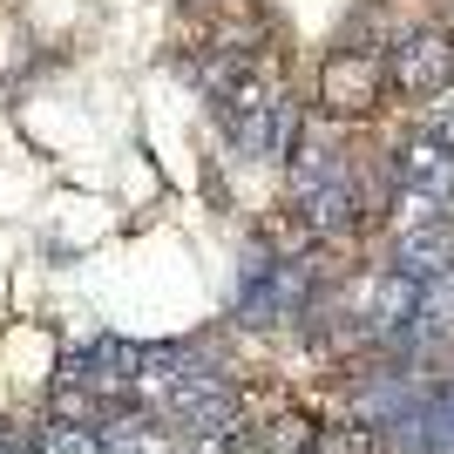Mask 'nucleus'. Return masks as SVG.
<instances>
[{"instance_id": "1", "label": "nucleus", "mask_w": 454, "mask_h": 454, "mask_svg": "<svg viewBox=\"0 0 454 454\" xmlns=\"http://www.w3.org/2000/svg\"><path fill=\"white\" fill-rule=\"evenodd\" d=\"M387 89L407 102H441L454 89V27H407L387 41Z\"/></svg>"}, {"instance_id": "8", "label": "nucleus", "mask_w": 454, "mask_h": 454, "mask_svg": "<svg viewBox=\"0 0 454 454\" xmlns=\"http://www.w3.org/2000/svg\"><path fill=\"white\" fill-rule=\"evenodd\" d=\"M176 7H204V0H176Z\"/></svg>"}, {"instance_id": "3", "label": "nucleus", "mask_w": 454, "mask_h": 454, "mask_svg": "<svg viewBox=\"0 0 454 454\" xmlns=\"http://www.w3.org/2000/svg\"><path fill=\"white\" fill-rule=\"evenodd\" d=\"M387 95V61L360 48H333L319 68V109L325 115H373Z\"/></svg>"}, {"instance_id": "5", "label": "nucleus", "mask_w": 454, "mask_h": 454, "mask_svg": "<svg viewBox=\"0 0 454 454\" xmlns=\"http://www.w3.org/2000/svg\"><path fill=\"white\" fill-rule=\"evenodd\" d=\"M41 454H102V434H95V420H41Z\"/></svg>"}, {"instance_id": "2", "label": "nucleus", "mask_w": 454, "mask_h": 454, "mask_svg": "<svg viewBox=\"0 0 454 454\" xmlns=\"http://www.w3.org/2000/svg\"><path fill=\"white\" fill-rule=\"evenodd\" d=\"M387 176H394V197H407V204L454 210V150L434 143L427 129L400 136L394 150H387Z\"/></svg>"}, {"instance_id": "4", "label": "nucleus", "mask_w": 454, "mask_h": 454, "mask_svg": "<svg viewBox=\"0 0 454 454\" xmlns=\"http://www.w3.org/2000/svg\"><path fill=\"white\" fill-rule=\"evenodd\" d=\"M387 265L407 271V278H420V285H441L454 271V217L434 210V217H407V224H394Z\"/></svg>"}, {"instance_id": "9", "label": "nucleus", "mask_w": 454, "mask_h": 454, "mask_svg": "<svg viewBox=\"0 0 454 454\" xmlns=\"http://www.w3.org/2000/svg\"><path fill=\"white\" fill-rule=\"evenodd\" d=\"M448 292H454V271H448Z\"/></svg>"}, {"instance_id": "6", "label": "nucleus", "mask_w": 454, "mask_h": 454, "mask_svg": "<svg viewBox=\"0 0 454 454\" xmlns=\"http://www.w3.org/2000/svg\"><path fill=\"white\" fill-rule=\"evenodd\" d=\"M420 129L434 136V143H448V150H454V109H434L427 122H420Z\"/></svg>"}, {"instance_id": "7", "label": "nucleus", "mask_w": 454, "mask_h": 454, "mask_svg": "<svg viewBox=\"0 0 454 454\" xmlns=\"http://www.w3.org/2000/svg\"><path fill=\"white\" fill-rule=\"evenodd\" d=\"M7 434H14V420H0V454H7Z\"/></svg>"}]
</instances>
